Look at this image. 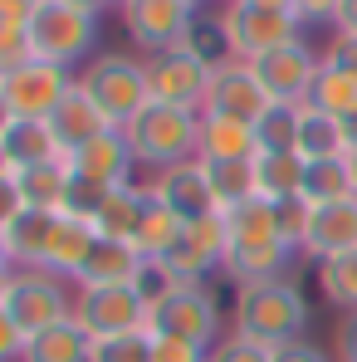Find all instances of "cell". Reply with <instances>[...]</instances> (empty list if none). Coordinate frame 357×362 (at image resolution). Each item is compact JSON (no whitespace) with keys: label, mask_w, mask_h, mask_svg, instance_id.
I'll list each match as a JSON object with an SVG mask.
<instances>
[{"label":"cell","mask_w":357,"mask_h":362,"mask_svg":"<svg viewBox=\"0 0 357 362\" xmlns=\"http://www.w3.org/2000/svg\"><path fill=\"white\" fill-rule=\"evenodd\" d=\"M308 108H318V113H333V118H343V122L357 118V74H343V69L323 64V69H318V78H313Z\"/></svg>","instance_id":"cell-31"},{"label":"cell","mask_w":357,"mask_h":362,"mask_svg":"<svg viewBox=\"0 0 357 362\" xmlns=\"http://www.w3.org/2000/svg\"><path fill=\"white\" fill-rule=\"evenodd\" d=\"M108 191H113V186H103V181H93V177H78V172L69 167V186H64L59 216H74V221H88V226H93V216H98L103 201H108Z\"/></svg>","instance_id":"cell-38"},{"label":"cell","mask_w":357,"mask_h":362,"mask_svg":"<svg viewBox=\"0 0 357 362\" xmlns=\"http://www.w3.org/2000/svg\"><path fill=\"white\" fill-rule=\"evenodd\" d=\"M230 333L254 338V343H264V348H284V343L308 338V299H303V289H298L294 279L235 289Z\"/></svg>","instance_id":"cell-1"},{"label":"cell","mask_w":357,"mask_h":362,"mask_svg":"<svg viewBox=\"0 0 357 362\" xmlns=\"http://www.w3.org/2000/svg\"><path fill=\"white\" fill-rule=\"evenodd\" d=\"M289 10L298 15V25H303V30H308V25H333L338 0H289Z\"/></svg>","instance_id":"cell-45"},{"label":"cell","mask_w":357,"mask_h":362,"mask_svg":"<svg viewBox=\"0 0 357 362\" xmlns=\"http://www.w3.org/2000/svg\"><path fill=\"white\" fill-rule=\"evenodd\" d=\"M74 83H78L74 69H59V64H45V59H30V64H20L15 74L0 78L15 118H40V122H49V113L69 98Z\"/></svg>","instance_id":"cell-12"},{"label":"cell","mask_w":357,"mask_h":362,"mask_svg":"<svg viewBox=\"0 0 357 362\" xmlns=\"http://www.w3.org/2000/svg\"><path fill=\"white\" fill-rule=\"evenodd\" d=\"M274 362H333V353H328V348H318L313 338H298V343L274 348Z\"/></svg>","instance_id":"cell-47"},{"label":"cell","mask_w":357,"mask_h":362,"mask_svg":"<svg viewBox=\"0 0 357 362\" xmlns=\"http://www.w3.org/2000/svg\"><path fill=\"white\" fill-rule=\"evenodd\" d=\"M20 211H25V201H20V186H15V172H10V177H0V226H10Z\"/></svg>","instance_id":"cell-50"},{"label":"cell","mask_w":357,"mask_h":362,"mask_svg":"<svg viewBox=\"0 0 357 362\" xmlns=\"http://www.w3.org/2000/svg\"><path fill=\"white\" fill-rule=\"evenodd\" d=\"M142 201H147V191H142V181H122L108 191V201H103V211L93 216V230L103 235V240H127L137 235V221H142Z\"/></svg>","instance_id":"cell-24"},{"label":"cell","mask_w":357,"mask_h":362,"mask_svg":"<svg viewBox=\"0 0 357 362\" xmlns=\"http://www.w3.org/2000/svg\"><path fill=\"white\" fill-rule=\"evenodd\" d=\"M152 333H167L181 343H196V348H216L226 338V308L221 294L211 284H177L167 299L152 308Z\"/></svg>","instance_id":"cell-6"},{"label":"cell","mask_w":357,"mask_h":362,"mask_svg":"<svg viewBox=\"0 0 357 362\" xmlns=\"http://www.w3.org/2000/svg\"><path fill=\"white\" fill-rule=\"evenodd\" d=\"M0 259H5V226H0Z\"/></svg>","instance_id":"cell-59"},{"label":"cell","mask_w":357,"mask_h":362,"mask_svg":"<svg viewBox=\"0 0 357 362\" xmlns=\"http://www.w3.org/2000/svg\"><path fill=\"white\" fill-rule=\"evenodd\" d=\"M338 358L357 362V313H353V318H343V328H338Z\"/></svg>","instance_id":"cell-51"},{"label":"cell","mask_w":357,"mask_h":362,"mask_svg":"<svg viewBox=\"0 0 357 362\" xmlns=\"http://www.w3.org/2000/svg\"><path fill=\"white\" fill-rule=\"evenodd\" d=\"M196 157H201V162H254V157H259L254 127L226 118V113H201Z\"/></svg>","instance_id":"cell-21"},{"label":"cell","mask_w":357,"mask_h":362,"mask_svg":"<svg viewBox=\"0 0 357 362\" xmlns=\"http://www.w3.org/2000/svg\"><path fill=\"white\" fill-rule=\"evenodd\" d=\"M333 30H338V35H353V40H357V0H338Z\"/></svg>","instance_id":"cell-52"},{"label":"cell","mask_w":357,"mask_h":362,"mask_svg":"<svg viewBox=\"0 0 357 362\" xmlns=\"http://www.w3.org/2000/svg\"><path fill=\"white\" fill-rule=\"evenodd\" d=\"M221 20H226L235 59H245V64H254L259 54H269L279 45L303 40V25H298L294 10H274V5H254V0H226Z\"/></svg>","instance_id":"cell-8"},{"label":"cell","mask_w":357,"mask_h":362,"mask_svg":"<svg viewBox=\"0 0 357 362\" xmlns=\"http://www.w3.org/2000/svg\"><path fill=\"white\" fill-rule=\"evenodd\" d=\"M10 279H15V264H10V259H0V303H5V289H10Z\"/></svg>","instance_id":"cell-55"},{"label":"cell","mask_w":357,"mask_h":362,"mask_svg":"<svg viewBox=\"0 0 357 362\" xmlns=\"http://www.w3.org/2000/svg\"><path fill=\"white\" fill-rule=\"evenodd\" d=\"M93 240H98V230H93L88 221L59 216V230H54V245H49L45 269H54V274H64V279L74 284L78 269H83V259H88V250H93Z\"/></svg>","instance_id":"cell-29"},{"label":"cell","mask_w":357,"mask_h":362,"mask_svg":"<svg viewBox=\"0 0 357 362\" xmlns=\"http://www.w3.org/2000/svg\"><path fill=\"white\" fill-rule=\"evenodd\" d=\"M250 69H254V78L264 83V93L274 103H308L313 78L323 69V54L308 49V40H294V45H279V49L259 54Z\"/></svg>","instance_id":"cell-13"},{"label":"cell","mask_w":357,"mask_h":362,"mask_svg":"<svg viewBox=\"0 0 357 362\" xmlns=\"http://www.w3.org/2000/svg\"><path fill=\"white\" fill-rule=\"evenodd\" d=\"M298 122H303V103H269V113L254 122L259 152H298Z\"/></svg>","instance_id":"cell-35"},{"label":"cell","mask_w":357,"mask_h":362,"mask_svg":"<svg viewBox=\"0 0 357 362\" xmlns=\"http://www.w3.org/2000/svg\"><path fill=\"white\" fill-rule=\"evenodd\" d=\"M35 0H0V30H30Z\"/></svg>","instance_id":"cell-49"},{"label":"cell","mask_w":357,"mask_h":362,"mask_svg":"<svg viewBox=\"0 0 357 362\" xmlns=\"http://www.w3.org/2000/svg\"><path fill=\"white\" fill-rule=\"evenodd\" d=\"M20 353H25V333L10 323V313L0 308V362H20Z\"/></svg>","instance_id":"cell-48"},{"label":"cell","mask_w":357,"mask_h":362,"mask_svg":"<svg viewBox=\"0 0 357 362\" xmlns=\"http://www.w3.org/2000/svg\"><path fill=\"white\" fill-rule=\"evenodd\" d=\"M206 362H274V348H264V343H254V338H240V333H226Z\"/></svg>","instance_id":"cell-42"},{"label":"cell","mask_w":357,"mask_h":362,"mask_svg":"<svg viewBox=\"0 0 357 362\" xmlns=\"http://www.w3.org/2000/svg\"><path fill=\"white\" fill-rule=\"evenodd\" d=\"M211 78H216V69L201 59V54H191V49H167V54H152L147 59L152 98L157 103H172V108H186V113H206Z\"/></svg>","instance_id":"cell-10"},{"label":"cell","mask_w":357,"mask_h":362,"mask_svg":"<svg viewBox=\"0 0 357 362\" xmlns=\"http://www.w3.org/2000/svg\"><path fill=\"white\" fill-rule=\"evenodd\" d=\"M206 177H211V191H216V206L221 211L259 196L254 191V162H206Z\"/></svg>","instance_id":"cell-36"},{"label":"cell","mask_w":357,"mask_h":362,"mask_svg":"<svg viewBox=\"0 0 357 362\" xmlns=\"http://www.w3.org/2000/svg\"><path fill=\"white\" fill-rule=\"evenodd\" d=\"M196 20H201V10L191 0H127L122 5V30H127L132 49H142L147 59L167 54V49H186Z\"/></svg>","instance_id":"cell-9"},{"label":"cell","mask_w":357,"mask_h":362,"mask_svg":"<svg viewBox=\"0 0 357 362\" xmlns=\"http://www.w3.org/2000/svg\"><path fill=\"white\" fill-rule=\"evenodd\" d=\"M142 191H147V181H142ZM181 221L177 211H167L152 191H147V201H142V221H137V235H132V245L142 250V259H167L172 255V245L181 240Z\"/></svg>","instance_id":"cell-25"},{"label":"cell","mask_w":357,"mask_h":362,"mask_svg":"<svg viewBox=\"0 0 357 362\" xmlns=\"http://www.w3.org/2000/svg\"><path fill=\"white\" fill-rule=\"evenodd\" d=\"M10 122H15V108H10V98H5V88H0V137H5Z\"/></svg>","instance_id":"cell-54"},{"label":"cell","mask_w":357,"mask_h":362,"mask_svg":"<svg viewBox=\"0 0 357 362\" xmlns=\"http://www.w3.org/2000/svg\"><path fill=\"white\" fill-rule=\"evenodd\" d=\"M221 216H226V235H230V245L279 240V230H274V201H264V196H250V201H240V206L221 211Z\"/></svg>","instance_id":"cell-32"},{"label":"cell","mask_w":357,"mask_h":362,"mask_svg":"<svg viewBox=\"0 0 357 362\" xmlns=\"http://www.w3.org/2000/svg\"><path fill=\"white\" fill-rule=\"evenodd\" d=\"M74 323L93 343L122 333H152V308L132 284H98V289H74Z\"/></svg>","instance_id":"cell-7"},{"label":"cell","mask_w":357,"mask_h":362,"mask_svg":"<svg viewBox=\"0 0 357 362\" xmlns=\"http://www.w3.org/2000/svg\"><path fill=\"white\" fill-rule=\"evenodd\" d=\"M127 147H132V162L137 172H162V167H177V162H196V137H201V113H186L172 103H147L137 118L122 127Z\"/></svg>","instance_id":"cell-2"},{"label":"cell","mask_w":357,"mask_h":362,"mask_svg":"<svg viewBox=\"0 0 357 362\" xmlns=\"http://www.w3.org/2000/svg\"><path fill=\"white\" fill-rule=\"evenodd\" d=\"M348 196H357L353 177H348V157L308 162V172H303V201L308 206H328V201H348Z\"/></svg>","instance_id":"cell-34"},{"label":"cell","mask_w":357,"mask_h":362,"mask_svg":"<svg viewBox=\"0 0 357 362\" xmlns=\"http://www.w3.org/2000/svg\"><path fill=\"white\" fill-rule=\"evenodd\" d=\"M147 259H142V250L127 240H93L88 250V259H83V269H78V279H74V289H98V284H132L137 279V269H142Z\"/></svg>","instance_id":"cell-22"},{"label":"cell","mask_w":357,"mask_h":362,"mask_svg":"<svg viewBox=\"0 0 357 362\" xmlns=\"http://www.w3.org/2000/svg\"><path fill=\"white\" fill-rule=\"evenodd\" d=\"M30 49L35 59L59 64V69H78L93 59L98 49V20L64 5V0H35L30 15Z\"/></svg>","instance_id":"cell-4"},{"label":"cell","mask_w":357,"mask_h":362,"mask_svg":"<svg viewBox=\"0 0 357 362\" xmlns=\"http://www.w3.org/2000/svg\"><path fill=\"white\" fill-rule=\"evenodd\" d=\"M298 157L303 162H333L348 157V127L333 113H318L303 103V122H298Z\"/></svg>","instance_id":"cell-27"},{"label":"cell","mask_w":357,"mask_h":362,"mask_svg":"<svg viewBox=\"0 0 357 362\" xmlns=\"http://www.w3.org/2000/svg\"><path fill=\"white\" fill-rule=\"evenodd\" d=\"M54 230H59V211H20L5 226V259L15 269H45Z\"/></svg>","instance_id":"cell-17"},{"label":"cell","mask_w":357,"mask_h":362,"mask_svg":"<svg viewBox=\"0 0 357 362\" xmlns=\"http://www.w3.org/2000/svg\"><path fill=\"white\" fill-rule=\"evenodd\" d=\"M186 49H191V54H201V59L211 64V69H226V64H235V49H230V35H226V20H221V15H201V20L191 25V40H186Z\"/></svg>","instance_id":"cell-37"},{"label":"cell","mask_w":357,"mask_h":362,"mask_svg":"<svg viewBox=\"0 0 357 362\" xmlns=\"http://www.w3.org/2000/svg\"><path fill=\"white\" fill-rule=\"evenodd\" d=\"M64 5H74V10H83V15H93V20H103V10H113V0H64Z\"/></svg>","instance_id":"cell-53"},{"label":"cell","mask_w":357,"mask_h":362,"mask_svg":"<svg viewBox=\"0 0 357 362\" xmlns=\"http://www.w3.org/2000/svg\"><path fill=\"white\" fill-rule=\"evenodd\" d=\"M191 5H196V10H206V5H211V0H191Z\"/></svg>","instance_id":"cell-60"},{"label":"cell","mask_w":357,"mask_h":362,"mask_svg":"<svg viewBox=\"0 0 357 362\" xmlns=\"http://www.w3.org/2000/svg\"><path fill=\"white\" fill-rule=\"evenodd\" d=\"M303 172H308V162L298 152H259L254 157V191L264 201L303 196Z\"/></svg>","instance_id":"cell-28"},{"label":"cell","mask_w":357,"mask_h":362,"mask_svg":"<svg viewBox=\"0 0 357 362\" xmlns=\"http://www.w3.org/2000/svg\"><path fill=\"white\" fill-rule=\"evenodd\" d=\"M15 172V162H10V152H5V142H0V177H10Z\"/></svg>","instance_id":"cell-56"},{"label":"cell","mask_w":357,"mask_h":362,"mask_svg":"<svg viewBox=\"0 0 357 362\" xmlns=\"http://www.w3.org/2000/svg\"><path fill=\"white\" fill-rule=\"evenodd\" d=\"M226 216H206V221H186L181 226V240L172 245V255L162 259L181 284H211V274L226 269Z\"/></svg>","instance_id":"cell-11"},{"label":"cell","mask_w":357,"mask_h":362,"mask_svg":"<svg viewBox=\"0 0 357 362\" xmlns=\"http://www.w3.org/2000/svg\"><path fill=\"white\" fill-rule=\"evenodd\" d=\"M35 59V49H30V30H0V78L5 74H15L20 64Z\"/></svg>","instance_id":"cell-43"},{"label":"cell","mask_w":357,"mask_h":362,"mask_svg":"<svg viewBox=\"0 0 357 362\" xmlns=\"http://www.w3.org/2000/svg\"><path fill=\"white\" fill-rule=\"evenodd\" d=\"M69 167H74L78 177L103 181V186H122V181L137 177V162H132V147H127L122 127L103 132V137H93V142L78 147V152H69Z\"/></svg>","instance_id":"cell-18"},{"label":"cell","mask_w":357,"mask_h":362,"mask_svg":"<svg viewBox=\"0 0 357 362\" xmlns=\"http://www.w3.org/2000/svg\"><path fill=\"white\" fill-rule=\"evenodd\" d=\"M113 5H118V10H122V5H127V0H113Z\"/></svg>","instance_id":"cell-61"},{"label":"cell","mask_w":357,"mask_h":362,"mask_svg":"<svg viewBox=\"0 0 357 362\" xmlns=\"http://www.w3.org/2000/svg\"><path fill=\"white\" fill-rule=\"evenodd\" d=\"M313 279H318L323 299L333 303V308H343V313L353 318V313H357V250H353V255H333V259H318Z\"/></svg>","instance_id":"cell-33"},{"label":"cell","mask_w":357,"mask_h":362,"mask_svg":"<svg viewBox=\"0 0 357 362\" xmlns=\"http://www.w3.org/2000/svg\"><path fill=\"white\" fill-rule=\"evenodd\" d=\"M254 5H274V10H289V0H254Z\"/></svg>","instance_id":"cell-58"},{"label":"cell","mask_w":357,"mask_h":362,"mask_svg":"<svg viewBox=\"0 0 357 362\" xmlns=\"http://www.w3.org/2000/svg\"><path fill=\"white\" fill-rule=\"evenodd\" d=\"M0 308L10 313V323L25 338H35V333L74 318V284L64 274H54V269H15Z\"/></svg>","instance_id":"cell-5"},{"label":"cell","mask_w":357,"mask_h":362,"mask_svg":"<svg viewBox=\"0 0 357 362\" xmlns=\"http://www.w3.org/2000/svg\"><path fill=\"white\" fill-rule=\"evenodd\" d=\"M88 362H152V333H122V338H98Z\"/></svg>","instance_id":"cell-40"},{"label":"cell","mask_w":357,"mask_h":362,"mask_svg":"<svg viewBox=\"0 0 357 362\" xmlns=\"http://www.w3.org/2000/svg\"><path fill=\"white\" fill-rule=\"evenodd\" d=\"M5 152H10V162L15 167H35V162H49V157H64L59 142H54V132H49V122L40 118H15L5 127Z\"/></svg>","instance_id":"cell-30"},{"label":"cell","mask_w":357,"mask_h":362,"mask_svg":"<svg viewBox=\"0 0 357 362\" xmlns=\"http://www.w3.org/2000/svg\"><path fill=\"white\" fill-rule=\"evenodd\" d=\"M348 177H353V191H357V147L348 152Z\"/></svg>","instance_id":"cell-57"},{"label":"cell","mask_w":357,"mask_h":362,"mask_svg":"<svg viewBox=\"0 0 357 362\" xmlns=\"http://www.w3.org/2000/svg\"><path fill=\"white\" fill-rule=\"evenodd\" d=\"M152 362H206V348L167 338V333H152Z\"/></svg>","instance_id":"cell-44"},{"label":"cell","mask_w":357,"mask_h":362,"mask_svg":"<svg viewBox=\"0 0 357 362\" xmlns=\"http://www.w3.org/2000/svg\"><path fill=\"white\" fill-rule=\"evenodd\" d=\"M274 230H279V240L289 245L294 255H303L308 250V230H313V206L303 196L274 201Z\"/></svg>","instance_id":"cell-39"},{"label":"cell","mask_w":357,"mask_h":362,"mask_svg":"<svg viewBox=\"0 0 357 362\" xmlns=\"http://www.w3.org/2000/svg\"><path fill=\"white\" fill-rule=\"evenodd\" d=\"M15 186L25 211H59L64 206V186H69V157H49L35 167H15Z\"/></svg>","instance_id":"cell-23"},{"label":"cell","mask_w":357,"mask_h":362,"mask_svg":"<svg viewBox=\"0 0 357 362\" xmlns=\"http://www.w3.org/2000/svg\"><path fill=\"white\" fill-rule=\"evenodd\" d=\"M147 191H152L167 211H177L181 221L221 216L216 191H211V177H206V162H201V157H196V162H177V167L152 172V177H147Z\"/></svg>","instance_id":"cell-14"},{"label":"cell","mask_w":357,"mask_h":362,"mask_svg":"<svg viewBox=\"0 0 357 362\" xmlns=\"http://www.w3.org/2000/svg\"><path fill=\"white\" fill-rule=\"evenodd\" d=\"M289 264H294V250L284 240H245L226 250V279L245 289V284H274V279H289Z\"/></svg>","instance_id":"cell-16"},{"label":"cell","mask_w":357,"mask_h":362,"mask_svg":"<svg viewBox=\"0 0 357 362\" xmlns=\"http://www.w3.org/2000/svg\"><path fill=\"white\" fill-rule=\"evenodd\" d=\"M88 353H93V338L69 318V323H54V328L25 338L20 362H88Z\"/></svg>","instance_id":"cell-26"},{"label":"cell","mask_w":357,"mask_h":362,"mask_svg":"<svg viewBox=\"0 0 357 362\" xmlns=\"http://www.w3.org/2000/svg\"><path fill=\"white\" fill-rule=\"evenodd\" d=\"M269 93H264V83L254 78V69L245 59L226 64V69H216V78H211V93H206V113H226V118L235 122H254L269 113Z\"/></svg>","instance_id":"cell-15"},{"label":"cell","mask_w":357,"mask_h":362,"mask_svg":"<svg viewBox=\"0 0 357 362\" xmlns=\"http://www.w3.org/2000/svg\"><path fill=\"white\" fill-rule=\"evenodd\" d=\"M357 250V196L348 201H328L313 206V230H308V259H333V255H353Z\"/></svg>","instance_id":"cell-19"},{"label":"cell","mask_w":357,"mask_h":362,"mask_svg":"<svg viewBox=\"0 0 357 362\" xmlns=\"http://www.w3.org/2000/svg\"><path fill=\"white\" fill-rule=\"evenodd\" d=\"M323 64H333V69H343V74H357V40L353 35H333V45L328 49H318Z\"/></svg>","instance_id":"cell-46"},{"label":"cell","mask_w":357,"mask_h":362,"mask_svg":"<svg viewBox=\"0 0 357 362\" xmlns=\"http://www.w3.org/2000/svg\"><path fill=\"white\" fill-rule=\"evenodd\" d=\"M78 88L98 103V113L127 127L147 103H152V83H147V59L127 54V49H103L78 69Z\"/></svg>","instance_id":"cell-3"},{"label":"cell","mask_w":357,"mask_h":362,"mask_svg":"<svg viewBox=\"0 0 357 362\" xmlns=\"http://www.w3.org/2000/svg\"><path fill=\"white\" fill-rule=\"evenodd\" d=\"M177 284H181V279L167 269V264H162V259H147V264L137 269V279H132V289L142 294V303H147V308H157V303L167 299Z\"/></svg>","instance_id":"cell-41"},{"label":"cell","mask_w":357,"mask_h":362,"mask_svg":"<svg viewBox=\"0 0 357 362\" xmlns=\"http://www.w3.org/2000/svg\"><path fill=\"white\" fill-rule=\"evenodd\" d=\"M49 132H54V142H59V152H78V147H88L93 137H103V132H113V122L98 113V103L74 83L69 88V98H64L59 108L49 113Z\"/></svg>","instance_id":"cell-20"}]
</instances>
